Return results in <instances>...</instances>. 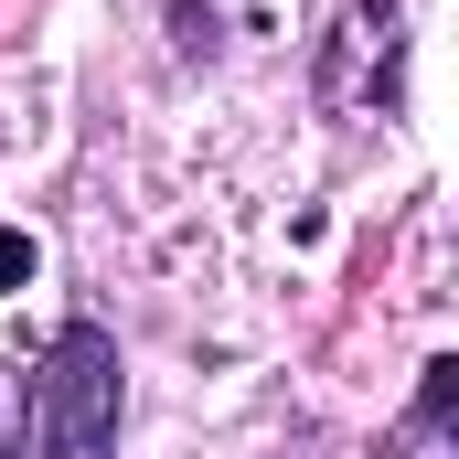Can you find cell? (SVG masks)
<instances>
[{
  "label": "cell",
  "instance_id": "obj_1",
  "mask_svg": "<svg viewBox=\"0 0 459 459\" xmlns=\"http://www.w3.org/2000/svg\"><path fill=\"white\" fill-rule=\"evenodd\" d=\"M32 449L43 459H108L117 449V332L65 321L32 374Z\"/></svg>",
  "mask_w": 459,
  "mask_h": 459
},
{
  "label": "cell",
  "instance_id": "obj_2",
  "mask_svg": "<svg viewBox=\"0 0 459 459\" xmlns=\"http://www.w3.org/2000/svg\"><path fill=\"white\" fill-rule=\"evenodd\" d=\"M459 417V352H438V363H428V374H417V428H428V438H438V428H449Z\"/></svg>",
  "mask_w": 459,
  "mask_h": 459
},
{
  "label": "cell",
  "instance_id": "obj_3",
  "mask_svg": "<svg viewBox=\"0 0 459 459\" xmlns=\"http://www.w3.org/2000/svg\"><path fill=\"white\" fill-rule=\"evenodd\" d=\"M11 289H32V235L22 225H0V299H11Z\"/></svg>",
  "mask_w": 459,
  "mask_h": 459
},
{
  "label": "cell",
  "instance_id": "obj_4",
  "mask_svg": "<svg viewBox=\"0 0 459 459\" xmlns=\"http://www.w3.org/2000/svg\"><path fill=\"white\" fill-rule=\"evenodd\" d=\"M0 459H11V438H0Z\"/></svg>",
  "mask_w": 459,
  "mask_h": 459
}]
</instances>
